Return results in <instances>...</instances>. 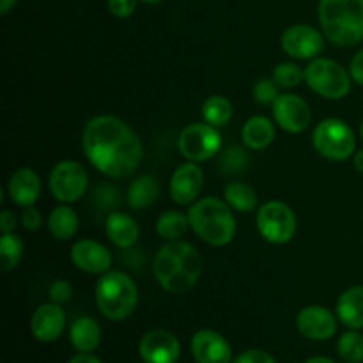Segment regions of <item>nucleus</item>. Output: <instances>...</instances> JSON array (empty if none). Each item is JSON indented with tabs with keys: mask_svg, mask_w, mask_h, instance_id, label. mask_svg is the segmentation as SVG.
Listing matches in <instances>:
<instances>
[{
	"mask_svg": "<svg viewBox=\"0 0 363 363\" xmlns=\"http://www.w3.org/2000/svg\"><path fill=\"white\" fill-rule=\"evenodd\" d=\"M21 223H23V227L27 230H38L43 223L39 209H35L34 206L23 208V213H21Z\"/></svg>",
	"mask_w": 363,
	"mask_h": 363,
	"instance_id": "38",
	"label": "nucleus"
},
{
	"mask_svg": "<svg viewBox=\"0 0 363 363\" xmlns=\"http://www.w3.org/2000/svg\"><path fill=\"white\" fill-rule=\"evenodd\" d=\"M48 229L53 238L60 241H67L77 234L78 215L67 206H59L48 216Z\"/></svg>",
	"mask_w": 363,
	"mask_h": 363,
	"instance_id": "25",
	"label": "nucleus"
},
{
	"mask_svg": "<svg viewBox=\"0 0 363 363\" xmlns=\"http://www.w3.org/2000/svg\"><path fill=\"white\" fill-rule=\"evenodd\" d=\"M21 255H23V241L14 233L2 234L0 238V261H2V272H11L18 266Z\"/></svg>",
	"mask_w": 363,
	"mask_h": 363,
	"instance_id": "29",
	"label": "nucleus"
},
{
	"mask_svg": "<svg viewBox=\"0 0 363 363\" xmlns=\"http://www.w3.org/2000/svg\"><path fill=\"white\" fill-rule=\"evenodd\" d=\"M233 363H277V360L262 350H248L241 353Z\"/></svg>",
	"mask_w": 363,
	"mask_h": 363,
	"instance_id": "37",
	"label": "nucleus"
},
{
	"mask_svg": "<svg viewBox=\"0 0 363 363\" xmlns=\"http://www.w3.org/2000/svg\"><path fill=\"white\" fill-rule=\"evenodd\" d=\"M354 169H357L358 172H363V149L354 155Z\"/></svg>",
	"mask_w": 363,
	"mask_h": 363,
	"instance_id": "43",
	"label": "nucleus"
},
{
	"mask_svg": "<svg viewBox=\"0 0 363 363\" xmlns=\"http://www.w3.org/2000/svg\"><path fill=\"white\" fill-rule=\"evenodd\" d=\"M305 82L315 94L326 99H342L351 91L350 71L332 59H314L305 67Z\"/></svg>",
	"mask_w": 363,
	"mask_h": 363,
	"instance_id": "6",
	"label": "nucleus"
},
{
	"mask_svg": "<svg viewBox=\"0 0 363 363\" xmlns=\"http://www.w3.org/2000/svg\"><path fill=\"white\" fill-rule=\"evenodd\" d=\"M241 138H243V144L247 145L248 149L262 151V149L268 147L273 142V138H275V126H273V123L268 117L254 116L243 124Z\"/></svg>",
	"mask_w": 363,
	"mask_h": 363,
	"instance_id": "22",
	"label": "nucleus"
},
{
	"mask_svg": "<svg viewBox=\"0 0 363 363\" xmlns=\"http://www.w3.org/2000/svg\"><path fill=\"white\" fill-rule=\"evenodd\" d=\"M319 21L333 45H358L363 41V0H321Z\"/></svg>",
	"mask_w": 363,
	"mask_h": 363,
	"instance_id": "3",
	"label": "nucleus"
},
{
	"mask_svg": "<svg viewBox=\"0 0 363 363\" xmlns=\"http://www.w3.org/2000/svg\"><path fill=\"white\" fill-rule=\"evenodd\" d=\"M190 220L179 211H165L156 222V233L167 241H177L186 234Z\"/></svg>",
	"mask_w": 363,
	"mask_h": 363,
	"instance_id": "27",
	"label": "nucleus"
},
{
	"mask_svg": "<svg viewBox=\"0 0 363 363\" xmlns=\"http://www.w3.org/2000/svg\"><path fill=\"white\" fill-rule=\"evenodd\" d=\"M160 197V183L152 176H140L128 188V206L131 209H145Z\"/></svg>",
	"mask_w": 363,
	"mask_h": 363,
	"instance_id": "24",
	"label": "nucleus"
},
{
	"mask_svg": "<svg viewBox=\"0 0 363 363\" xmlns=\"http://www.w3.org/2000/svg\"><path fill=\"white\" fill-rule=\"evenodd\" d=\"M337 353L340 354L344 362L347 363H362L363 362V335L357 330L346 332L340 337L337 344Z\"/></svg>",
	"mask_w": 363,
	"mask_h": 363,
	"instance_id": "30",
	"label": "nucleus"
},
{
	"mask_svg": "<svg viewBox=\"0 0 363 363\" xmlns=\"http://www.w3.org/2000/svg\"><path fill=\"white\" fill-rule=\"evenodd\" d=\"M360 135H362V138H363V119H362V123H360Z\"/></svg>",
	"mask_w": 363,
	"mask_h": 363,
	"instance_id": "46",
	"label": "nucleus"
},
{
	"mask_svg": "<svg viewBox=\"0 0 363 363\" xmlns=\"http://www.w3.org/2000/svg\"><path fill=\"white\" fill-rule=\"evenodd\" d=\"M273 117L287 133H301L311 124L312 110L298 94H282L273 103Z\"/></svg>",
	"mask_w": 363,
	"mask_h": 363,
	"instance_id": "12",
	"label": "nucleus"
},
{
	"mask_svg": "<svg viewBox=\"0 0 363 363\" xmlns=\"http://www.w3.org/2000/svg\"><path fill=\"white\" fill-rule=\"evenodd\" d=\"M11 201L20 208H28L34 206V202L41 194V179L32 169H18L11 176L9 184H7Z\"/></svg>",
	"mask_w": 363,
	"mask_h": 363,
	"instance_id": "19",
	"label": "nucleus"
},
{
	"mask_svg": "<svg viewBox=\"0 0 363 363\" xmlns=\"http://www.w3.org/2000/svg\"><path fill=\"white\" fill-rule=\"evenodd\" d=\"M312 144L323 158L342 162L354 152L357 138H354L353 130L344 121L325 119L315 126Z\"/></svg>",
	"mask_w": 363,
	"mask_h": 363,
	"instance_id": "7",
	"label": "nucleus"
},
{
	"mask_svg": "<svg viewBox=\"0 0 363 363\" xmlns=\"http://www.w3.org/2000/svg\"><path fill=\"white\" fill-rule=\"evenodd\" d=\"M67 363H103V362L99 360V358L92 357L91 353H80V354H77V357L71 358Z\"/></svg>",
	"mask_w": 363,
	"mask_h": 363,
	"instance_id": "41",
	"label": "nucleus"
},
{
	"mask_svg": "<svg viewBox=\"0 0 363 363\" xmlns=\"http://www.w3.org/2000/svg\"><path fill=\"white\" fill-rule=\"evenodd\" d=\"M177 147L181 155L190 162H208L222 149V135L211 124L194 123L179 133Z\"/></svg>",
	"mask_w": 363,
	"mask_h": 363,
	"instance_id": "9",
	"label": "nucleus"
},
{
	"mask_svg": "<svg viewBox=\"0 0 363 363\" xmlns=\"http://www.w3.org/2000/svg\"><path fill=\"white\" fill-rule=\"evenodd\" d=\"M16 2H18V0H0V13H2V14L9 13V9H11V7H13Z\"/></svg>",
	"mask_w": 363,
	"mask_h": 363,
	"instance_id": "42",
	"label": "nucleus"
},
{
	"mask_svg": "<svg viewBox=\"0 0 363 363\" xmlns=\"http://www.w3.org/2000/svg\"><path fill=\"white\" fill-rule=\"evenodd\" d=\"M282 50L298 60L315 59L325 48V38L314 27L305 23L291 25L280 39Z\"/></svg>",
	"mask_w": 363,
	"mask_h": 363,
	"instance_id": "11",
	"label": "nucleus"
},
{
	"mask_svg": "<svg viewBox=\"0 0 363 363\" xmlns=\"http://www.w3.org/2000/svg\"><path fill=\"white\" fill-rule=\"evenodd\" d=\"M254 98L255 101L261 105H273L279 99V85L273 78H261L257 84L254 85Z\"/></svg>",
	"mask_w": 363,
	"mask_h": 363,
	"instance_id": "33",
	"label": "nucleus"
},
{
	"mask_svg": "<svg viewBox=\"0 0 363 363\" xmlns=\"http://www.w3.org/2000/svg\"><path fill=\"white\" fill-rule=\"evenodd\" d=\"M223 195H225L227 204L240 213H250L257 206V195H255L254 188L241 181H233L227 184L223 188Z\"/></svg>",
	"mask_w": 363,
	"mask_h": 363,
	"instance_id": "26",
	"label": "nucleus"
},
{
	"mask_svg": "<svg viewBox=\"0 0 363 363\" xmlns=\"http://www.w3.org/2000/svg\"><path fill=\"white\" fill-rule=\"evenodd\" d=\"M296 215L280 201L266 202L257 211V229L266 241L273 245H286L296 234Z\"/></svg>",
	"mask_w": 363,
	"mask_h": 363,
	"instance_id": "8",
	"label": "nucleus"
},
{
	"mask_svg": "<svg viewBox=\"0 0 363 363\" xmlns=\"http://www.w3.org/2000/svg\"><path fill=\"white\" fill-rule=\"evenodd\" d=\"M305 363H335V362L330 360V358H326V357H312V358H308Z\"/></svg>",
	"mask_w": 363,
	"mask_h": 363,
	"instance_id": "44",
	"label": "nucleus"
},
{
	"mask_svg": "<svg viewBox=\"0 0 363 363\" xmlns=\"http://www.w3.org/2000/svg\"><path fill=\"white\" fill-rule=\"evenodd\" d=\"M142 2H147V4H158V2H163V0H142Z\"/></svg>",
	"mask_w": 363,
	"mask_h": 363,
	"instance_id": "45",
	"label": "nucleus"
},
{
	"mask_svg": "<svg viewBox=\"0 0 363 363\" xmlns=\"http://www.w3.org/2000/svg\"><path fill=\"white\" fill-rule=\"evenodd\" d=\"M137 9V0H108V11L117 18H128Z\"/></svg>",
	"mask_w": 363,
	"mask_h": 363,
	"instance_id": "36",
	"label": "nucleus"
},
{
	"mask_svg": "<svg viewBox=\"0 0 363 363\" xmlns=\"http://www.w3.org/2000/svg\"><path fill=\"white\" fill-rule=\"evenodd\" d=\"M69 340L80 353H92L101 342V328L92 318H78L71 325Z\"/></svg>",
	"mask_w": 363,
	"mask_h": 363,
	"instance_id": "23",
	"label": "nucleus"
},
{
	"mask_svg": "<svg viewBox=\"0 0 363 363\" xmlns=\"http://www.w3.org/2000/svg\"><path fill=\"white\" fill-rule=\"evenodd\" d=\"M296 328L305 339L328 340L337 332V319L332 312L321 305L301 308L296 318Z\"/></svg>",
	"mask_w": 363,
	"mask_h": 363,
	"instance_id": "14",
	"label": "nucleus"
},
{
	"mask_svg": "<svg viewBox=\"0 0 363 363\" xmlns=\"http://www.w3.org/2000/svg\"><path fill=\"white\" fill-rule=\"evenodd\" d=\"M108 240L119 248H131L138 241V225L130 215L121 211L108 213L105 222Z\"/></svg>",
	"mask_w": 363,
	"mask_h": 363,
	"instance_id": "20",
	"label": "nucleus"
},
{
	"mask_svg": "<svg viewBox=\"0 0 363 363\" xmlns=\"http://www.w3.org/2000/svg\"><path fill=\"white\" fill-rule=\"evenodd\" d=\"M191 354L197 363H230L233 350L220 333L201 330L191 339Z\"/></svg>",
	"mask_w": 363,
	"mask_h": 363,
	"instance_id": "17",
	"label": "nucleus"
},
{
	"mask_svg": "<svg viewBox=\"0 0 363 363\" xmlns=\"http://www.w3.org/2000/svg\"><path fill=\"white\" fill-rule=\"evenodd\" d=\"M66 326V314L59 303H45L35 308L30 319V332L39 342H53L59 339Z\"/></svg>",
	"mask_w": 363,
	"mask_h": 363,
	"instance_id": "18",
	"label": "nucleus"
},
{
	"mask_svg": "<svg viewBox=\"0 0 363 363\" xmlns=\"http://www.w3.org/2000/svg\"><path fill=\"white\" fill-rule=\"evenodd\" d=\"M350 73L353 82H357L358 85H363V50H360V52L351 59Z\"/></svg>",
	"mask_w": 363,
	"mask_h": 363,
	"instance_id": "39",
	"label": "nucleus"
},
{
	"mask_svg": "<svg viewBox=\"0 0 363 363\" xmlns=\"http://www.w3.org/2000/svg\"><path fill=\"white\" fill-rule=\"evenodd\" d=\"M87 184V170L82 163L73 162V160L57 163L48 179L52 195L64 204H71V202H77L78 199L84 197Z\"/></svg>",
	"mask_w": 363,
	"mask_h": 363,
	"instance_id": "10",
	"label": "nucleus"
},
{
	"mask_svg": "<svg viewBox=\"0 0 363 363\" xmlns=\"http://www.w3.org/2000/svg\"><path fill=\"white\" fill-rule=\"evenodd\" d=\"M82 147L94 169L113 179L131 176L144 156L138 135L113 116L89 121L82 135Z\"/></svg>",
	"mask_w": 363,
	"mask_h": 363,
	"instance_id": "1",
	"label": "nucleus"
},
{
	"mask_svg": "<svg viewBox=\"0 0 363 363\" xmlns=\"http://www.w3.org/2000/svg\"><path fill=\"white\" fill-rule=\"evenodd\" d=\"M48 296L53 303H66V301L71 300L73 296V287L67 280H55V282L50 286Z\"/></svg>",
	"mask_w": 363,
	"mask_h": 363,
	"instance_id": "34",
	"label": "nucleus"
},
{
	"mask_svg": "<svg viewBox=\"0 0 363 363\" xmlns=\"http://www.w3.org/2000/svg\"><path fill=\"white\" fill-rule=\"evenodd\" d=\"M202 259L197 248L184 241H169L155 257V275L160 286L172 294H183L197 284Z\"/></svg>",
	"mask_w": 363,
	"mask_h": 363,
	"instance_id": "2",
	"label": "nucleus"
},
{
	"mask_svg": "<svg viewBox=\"0 0 363 363\" xmlns=\"http://www.w3.org/2000/svg\"><path fill=\"white\" fill-rule=\"evenodd\" d=\"M96 202L103 208H112V206L119 204V190L117 188L108 186V184H103L96 190Z\"/></svg>",
	"mask_w": 363,
	"mask_h": 363,
	"instance_id": "35",
	"label": "nucleus"
},
{
	"mask_svg": "<svg viewBox=\"0 0 363 363\" xmlns=\"http://www.w3.org/2000/svg\"><path fill=\"white\" fill-rule=\"evenodd\" d=\"M202 117L206 123L215 128L225 126L233 117V103L225 96H211L202 105Z\"/></svg>",
	"mask_w": 363,
	"mask_h": 363,
	"instance_id": "28",
	"label": "nucleus"
},
{
	"mask_svg": "<svg viewBox=\"0 0 363 363\" xmlns=\"http://www.w3.org/2000/svg\"><path fill=\"white\" fill-rule=\"evenodd\" d=\"M16 225V215L13 211H9V209L2 211V215H0V229H2V234L14 233Z\"/></svg>",
	"mask_w": 363,
	"mask_h": 363,
	"instance_id": "40",
	"label": "nucleus"
},
{
	"mask_svg": "<svg viewBox=\"0 0 363 363\" xmlns=\"http://www.w3.org/2000/svg\"><path fill=\"white\" fill-rule=\"evenodd\" d=\"M204 186V172L197 163L190 162L177 167L170 179V197L176 204H191Z\"/></svg>",
	"mask_w": 363,
	"mask_h": 363,
	"instance_id": "15",
	"label": "nucleus"
},
{
	"mask_svg": "<svg viewBox=\"0 0 363 363\" xmlns=\"http://www.w3.org/2000/svg\"><path fill=\"white\" fill-rule=\"evenodd\" d=\"M138 354L145 363H176L181 357V344L167 330H151L140 339Z\"/></svg>",
	"mask_w": 363,
	"mask_h": 363,
	"instance_id": "13",
	"label": "nucleus"
},
{
	"mask_svg": "<svg viewBox=\"0 0 363 363\" xmlns=\"http://www.w3.org/2000/svg\"><path fill=\"white\" fill-rule=\"evenodd\" d=\"M248 167V156L245 149L240 145H230L220 156V170L229 176H236V174L243 172Z\"/></svg>",
	"mask_w": 363,
	"mask_h": 363,
	"instance_id": "31",
	"label": "nucleus"
},
{
	"mask_svg": "<svg viewBox=\"0 0 363 363\" xmlns=\"http://www.w3.org/2000/svg\"><path fill=\"white\" fill-rule=\"evenodd\" d=\"M96 305L110 321L130 318L138 305L137 284L123 272H106L96 284Z\"/></svg>",
	"mask_w": 363,
	"mask_h": 363,
	"instance_id": "5",
	"label": "nucleus"
},
{
	"mask_svg": "<svg viewBox=\"0 0 363 363\" xmlns=\"http://www.w3.org/2000/svg\"><path fill=\"white\" fill-rule=\"evenodd\" d=\"M71 261L82 272L99 275V273H106L110 269L112 254L99 241L80 240L71 248Z\"/></svg>",
	"mask_w": 363,
	"mask_h": 363,
	"instance_id": "16",
	"label": "nucleus"
},
{
	"mask_svg": "<svg viewBox=\"0 0 363 363\" xmlns=\"http://www.w3.org/2000/svg\"><path fill=\"white\" fill-rule=\"evenodd\" d=\"M272 78L277 82L279 87L293 89L298 87V85L305 80V71H301L300 67L293 62H280L279 66L273 69Z\"/></svg>",
	"mask_w": 363,
	"mask_h": 363,
	"instance_id": "32",
	"label": "nucleus"
},
{
	"mask_svg": "<svg viewBox=\"0 0 363 363\" xmlns=\"http://www.w3.org/2000/svg\"><path fill=\"white\" fill-rule=\"evenodd\" d=\"M337 318L351 330L363 328V286L350 287L337 301Z\"/></svg>",
	"mask_w": 363,
	"mask_h": 363,
	"instance_id": "21",
	"label": "nucleus"
},
{
	"mask_svg": "<svg viewBox=\"0 0 363 363\" xmlns=\"http://www.w3.org/2000/svg\"><path fill=\"white\" fill-rule=\"evenodd\" d=\"M194 233L213 247H225L236 236V220L230 206L222 199L204 197L188 211Z\"/></svg>",
	"mask_w": 363,
	"mask_h": 363,
	"instance_id": "4",
	"label": "nucleus"
}]
</instances>
